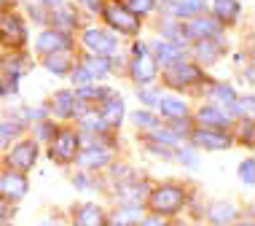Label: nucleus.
Wrapping results in <instances>:
<instances>
[{
    "label": "nucleus",
    "instance_id": "f257e3e1",
    "mask_svg": "<svg viewBox=\"0 0 255 226\" xmlns=\"http://www.w3.org/2000/svg\"><path fill=\"white\" fill-rule=\"evenodd\" d=\"M132 78L137 84H150L156 78V59L148 54L145 43H134V59H132Z\"/></svg>",
    "mask_w": 255,
    "mask_h": 226
},
{
    "label": "nucleus",
    "instance_id": "f03ea898",
    "mask_svg": "<svg viewBox=\"0 0 255 226\" xmlns=\"http://www.w3.org/2000/svg\"><path fill=\"white\" fill-rule=\"evenodd\" d=\"M183 202H185V197L177 186H161L150 197V205H153L158 213H177L183 208Z\"/></svg>",
    "mask_w": 255,
    "mask_h": 226
},
{
    "label": "nucleus",
    "instance_id": "7ed1b4c3",
    "mask_svg": "<svg viewBox=\"0 0 255 226\" xmlns=\"http://www.w3.org/2000/svg\"><path fill=\"white\" fill-rule=\"evenodd\" d=\"M105 19L119 32H129V35H134V32L140 30V19H137L134 13H129L121 3H110L108 8H105Z\"/></svg>",
    "mask_w": 255,
    "mask_h": 226
},
{
    "label": "nucleus",
    "instance_id": "20e7f679",
    "mask_svg": "<svg viewBox=\"0 0 255 226\" xmlns=\"http://www.w3.org/2000/svg\"><path fill=\"white\" fill-rule=\"evenodd\" d=\"M0 194L5 200H22L27 194V178L22 173H16V170H5L0 175Z\"/></svg>",
    "mask_w": 255,
    "mask_h": 226
},
{
    "label": "nucleus",
    "instance_id": "39448f33",
    "mask_svg": "<svg viewBox=\"0 0 255 226\" xmlns=\"http://www.w3.org/2000/svg\"><path fill=\"white\" fill-rule=\"evenodd\" d=\"M75 148H78V135L75 132H59L51 140V156L57 162H73L75 159Z\"/></svg>",
    "mask_w": 255,
    "mask_h": 226
},
{
    "label": "nucleus",
    "instance_id": "423d86ee",
    "mask_svg": "<svg viewBox=\"0 0 255 226\" xmlns=\"http://www.w3.org/2000/svg\"><path fill=\"white\" fill-rule=\"evenodd\" d=\"M0 38L8 40L13 46H22L27 40V30H24L22 19L13 16V13H3V16H0Z\"/></svg>",
    "mask_w": 255,
    "mask_h": 226
},
{
    "label": "nucleus",
    "instance_id": "0eeeda50",
    "mask_svg": "<svg viewBox=\"0 0 255 226\" xmlns=\"http://www.w3.org/2000/svg\"><path fill=\"white\" fill-rule=\"evenodd\" d=\"M38 156V146L32 140H22L19 146H13V151L8 154V164L13 170H30L35 164Z\"/></svg>",
    "mask_w": 255,
    "mask_h": 226
},
{
    "label": "nucleus",
    "instance_id": "6e6552de",
    "mask_svg": "<svg viewBox=\"0 0 255 226\" xmlns=\"http://www.w3.org/2000/svg\"><path fill=\"white\" fill-rule=\"evenodd\" d=\"M84 43H86L92 51H97L100 57L116 49V38L110 35V32H105V30H94V27L84 32Z\"/></svg>",
    "mask_w": 255,
    "mask_h": 226
},
{
    "label": "nucleus",
    "instance_id": "1a4fd4ad",
    "mask_svg": "<svg viewBox=\"0 0 255 226\" xmlns=\"http://www.w3.org/2000/svg\"><path fill=\"white\" fill-rule=\"evenodd\" d=\"M167 78H169L172 86H183V84H191V81H199L202 73H199L194 65H188V62H175L167 70Z\"/></svg>",
    "mask_w": 255,
    "mask_h": 226
},
{
    "label": "nucleus",
    "instance_id": "9d476101",
    "mask_svg": "<svg viewBox=\"0 0 255 226\" xmlns=\"http://www.w3.org/2000/svg\"><path fill=\"white\" fill-rule=\"evenodd\" d=\"M191 140H194L196 146H202V148H210V151H223V148L231 146V140L226 138V135L210 132V129H199V132L191 135Z\"/></svg>",
    "mask_w": 255,
    "mask_h": 226
},
{
    "label": "nucleus",
    "instance_id": "9b49d317",
    "mask_svg": "<svg viewBox=\"0 0 255 226\" xmlns=\"http://www.w3.org/2000/svg\"><path fill=\"white\" fill-rule=\"evenodd\" d=\"M185 32L194 38H218L220 35V24L215 22V19H204V16H196L194 22H191L188 27H185Z\"/></svg>",
    "mask_w": 255,
    "mask_h": 226
},
{
    "label": "nucleus",
    "instance_id": "f8f14e48",
    "mask_svg": "<svg viewBox=\"0 0 255 226\" xmlns=\"http://www.w3.org/2000/svg\"><path fill=\"white\" fill-rule=\"evenodd\" d=\"M100 119H102V124H105V127H119L121 119H124V102H121V97H110V100L102 102Z\"/></svg>",
    "mask_w": 255,
    "mask_h": 226
},
{
    "label": "nucleus",
    "instance_id": "ddd939ff",
    "mask_svg": "<svg viewBox=\"0 0 255 226\" xmlns=\"http://www.w3.org/2000/svg\"><path fill=\"white\" fill-rule=\"evenodd\" d=\"M67 35L65 32H59V30H46L43 35L38 38V51H46V54H54V51H62V49H67Z\"/></svg>",
    "mask_w": 255,
    "mask_h": 226
},
{
    "label": "nucleus",
    "instance_id": "4468645a",
    "mask_svg": "<svg viewBox=\"0 0 255 226\" xmlns=\"http://www.w3.org/2000/svg\"><path fill=\"white\" fill-rule=\"evenodd\" d=\"M73 224L75 226H102L105 224V213H102L97 205H84V208L75 213Z\"/></svg>",
    "mask_w": 255,
    "mask_h": 226
},
{
    "label": "nucleus",
    "instance_id": "2eb2a0df",
    "mask_svg": "<svg viewBox=\"0 0 255 226\" xmlns=\"http://www.w3.org/2000/svg\"><path fill=\"white\" fill-rule=\"evenodd\" d=\"M153 51H156V59H161V62H167V65L183 62V49L177 43H164V40H156Z\"/></svg>",
    "mask_w": 255,
    "mask_h": 226
},
{
    "label": "nucleus",
    "instance_id": "dca6fc26",
    "mask_svg": "<svg viewBox=\"0 0 255 226\" xmlns=\"http://www.w3.org/2000/svg\"><path fill=\"white\" fill-rule=\"evenodd\" d=\"M202 8H204V0H177V3H169L172 16H196Z\"/></svg>",
    "mask_w": 255,
    "mask_h": 226
},
{
    "label": "nucleus",
    "instance_id": "f3484780",
    "mask_svg": "<svg viewBox=\"0 0 255 226\" xmlns=\"http://www.w3.org/2000/svg\"><path fill=\"white\" fill-rule=\"evenodd\" d=\"M108 159H110L108 151H102V148H89V151H84V154L78 156V164H81V167H100V164H105Z\"/></svg>",
    "mask_w": 255,
    "mask_h": 226
},
{
    "label": "nucleus",
    "instance_id": "a211bd4d",
    "mask_svg": "<svg viewBox=\"0 0 255 226\" xmlns=\"http://www.w3.org/2000/svg\"><path fill=\"white\" fill-rule=\"evenodd\" d=\"M54 113L57 116H73L75 113V94L73 92H59L54 97Z\"/></svg>",
    "mask_w": 255,
    "mask_h": 226
},
{
    "label": "nucleus",
    "instance_id": "6ab92c4d",
    "mask_svg": "<svg viewBox=\"0 0 255 226\" xmlns=\"http://www.w3.org/2000/svg\"><path fill=\"white\" fill-rule=\"evenodd\" d=\"M81 67H86L89 75H92V78H97V75H105L110 70V62H108L105 57H100V54H97V57H86Z\"/></svg>",
    "mask_w": 255,
    "mask_h": 226
},
{
    "label": "nucleus",
    "instance_id": "aec40b11",
    "mask_svg": "<svg viewBox=\"0 0 255 226\" xmlns=\"http://www.w3.org/2000/svg\"><path fill=\"white\" fill-rule=\"evenodd\" d=\"M199 121H202V124H212V127H218V129L229 124V119H226L218 108H202V111H199Z\"/></svg>",
    "mask_w": 255,
    "mask_h": 226
},
{
    "label": "nucleus",
    "instance_id": "412c9836",
    "mask_svg": "<svg viewBox=\"0 0 255 226\" xmlns=\"http://www.w3.org/2000/svg\"><path fill=\"white\" fill-rule=\"evenodd\" d=\"M46 67H49L51 73H67L70 70V57H67L65 51H54V54H49V59H46Z\"/></svg>",
    "mask_w": 255,
    "mask_h": 226
},
{
    "label": "nucleus",
    "instance_id": "4be33fe9",
    "mask_svg": "<svg viewBox=\"0 0 255 226\" xmlns=\"http://www.w3.org/2000/svg\"><path fill=\"white\" fill-rule=\"evenodd\" d=\"M215 16H220V19H237L239 16V3H237V0H215Z\"/></svg>",
    "mask_w": 255,
    "mask_h": 226
},
{
    "label": "nucleus",
    "instance_id": "5701e85b",
    "mask_svg": "<svg viewBox=\"0 0 255 226\" xmlns=\"http://www.w3.org/2000/svg\"><path fill=\"white\" fill-rule=\"evenodd\" d=\"M158 105H161V113L172 116V119H180V116H185V113H188V108H185V102L175 100V97H167V100H161Z\"/></svg>",
    "mask_w": 255,
    "mask_h": 226
},
{
    "label": "nucleus",
    "instance_id": "b1692460",
    "mask_svg": "<svg viewBox=\"0 0 255 226\" xmlns=\"http://www.w3.org/2000/svg\"><path fill=\"white\" fill-rule=\"evenodd\" d=\"M234 216H237V210H234L231 205H215V208L210 210V218L215 224H231Z\"/></svg>",
    "mask_w": 255,
    "mask_h": 226
},
{
    "label": "nucleus",
    "instance_id": "393cba45",
    "mask_svg": "<svg viewBox=\"0 0 255 226\" xmlns=\"http://www.w3.org/2000/svg\"><path fill=\"white\" fill-rule=\"evenodd\" d=\"M196 54L204 59V62H212V59L218 57V46H215V40H212V38H202V40H199V46H196Z\"/></svg>",
    "mask_w": 255,
    "mask_h": 226
},
{
    "label": "nucleus",
    "instance_id": "a878e982",
    "mask_svg": "<svg viewBox=\"0 0 255 226\" xmlns=\"http://www.w3.org/2000/svg\"><path fill=\"white\" fill-rule=\"evenodd\" d=\"M212 97L218 102H226V105H234V102H237V94H234V89L229 84H215L212 86Z\"/></svg>",
    "mask_w": 255,
    "mask_h": 226
},
{
    "label": "nucleus",
    "instance_id": "bb28decb",
    "mask_svg": "<svg viewBox=\"0 0 255 226\" xmlns=\"http://www.w3.org/2000/svg\"><path fill=\"white\" fill-rule=\"evenodd\" d=\"M140 218V205H129V208H124L116 213V224L119 226H129L132 221H137Z\"/></svg>",
    "mask_w": 255,
    "mask_h": 226
},
{
    "label": "nucleus",
    "instance_id": "cd10ccee",
    "mask_svg": "<svg viewBox=\"0 0 255 226\" xmlns=\"http://www.w3.org/2000/svg\"><path fill=\"white\" fill-rule=\"evenodd\" d=\"M127 5H129V13H134V16H142V13H148V11H153V0H127Z\"/></svg>",
    "mask_w": 255,
    "mask_h": 226
},
{
    "label": "nucleus",
    "instance_id": "c85d7f7f",
    "mask_svg": "<svg viewBox=\"0 0 255 226\" xmlns=\"http://www.w3.org/2000/svg\"><path fill=\"white\" fill-rule=\"evenodd\" d=\"M121 200H132V202H142V197H145V186H124L119 191Z\"/></svg>",
    "mask_w": 255,
    "mask_h": 226
},
{
    "label": "nucleus",
    "instance_id": "c756f323",
    "mask_svg": "<svg viewBox=\"0 0 255 226\" xmlns=\"http://www.w3.org/2000/svg\"><path fill=\"white\" fill-rule=\"evenodd\" d=\"M132 121L137 127H156V116L153 113H145V111H137L132 116Z\"/></svg>",
    "mask_w": 255,
    "mask_h": 226
},
{
    "label": "nucleus",
    "instance_id": "7c9ffc66",
    "mask_svg": "<svg viewBox=\"0 0 255 226\" xmlns=\"http://www.w3.org/2000/svg\"><path fill=\"white\" fill-rule=\"evenodd\" d=\"M105 94H108V89H94V86L78 89V97H84V100H100V97H105Z\"/></svg>",
    "mask_w": 255,
    "mask_h": 226
},
{
    "label": "nucleus",
    "instance_id": "2f4dec72",
    "mask_svg": "<svg viewBox=\"0 0 255 226\" xmlns=\"http://www.w3.org/2000/svg\"><path fill=\"white\" fill-rule=\"evenodd\" d=\"M73 81H75V86H78V89H84V86H89V84H92V75H89V70H86V67H78V70H75L73 73Z\"/></svg>",
    "mask_w": 255,
    "mask_h": 226
},
{
    "label": "nucleus",
    "instance_id": "473e14b6",
    "mask_svg": "<svg viewBox=\"0 0 255 226\" xmlns=\"http://www.w3.org/2000/svg\"><path fill=\"white\" fill-rule=\"evenodd\" d=\"M253 167H255V164H253V159H247V162L242 164V167H239V178H242V181L247 183V186H253V181H255V175H253Z\"/></svg>",
    "mask_w": 255,
    "mask_h": 226
},
{
    "label": "nucleus",
    "instance_id": "72a5a7b5",
    "mask_svg": "<svg viewBox=\"0 0 255 226\" xmlns=\"http://www.w3.org/2000/svg\"><path fill=\"white\" fill-rule=\"evenodd\" d=\"M19 132V127H11V124H0V148L8 146V140L13 138V135Z\"/></svg>",
    "mask_w": 255,
    "mask_h": 226
},
{
    "label": "nucleus",
    "instance_id": "f704fd0d",
    "mask_svg": "<svg viewBox=\"0 0 255 226\" xmlns=\"http://www.w3.org/2000/svg\"><path fill=\"white\" fill-rule=\"evenodd\" d=\"M57 24L62 27V30H67V27L75 24V19L70 16V13H57ZM62 30H59V32H62Z\"/></svg>",
    "mask_w": 255,
    "mask_h": 226
},
{
    "label": "nucleus",
    "instance_id": "c9c22d12",
    "mask_svg": "<svg viewBox=\"0 0 255 226\" xmlns=\"http://www.w3.org/2000/svg\"><path fill=\"white\" fill-rule=\"evenodd\" d=\"M140 100L148 102V105H158V94L150 92V89H145V92H140Z\"/></svg>",
    "mask_w": 255,
    "mask_h": 226
},
{
    "label": "nucleus",
    "instance_id": "e433bc0d",
    "mask_svg": "<svg viewBox=\"0 0 255 226\" xmlns=\"http://www.w3.org/2000/svg\"><path fill=\"white\" fill-rule=\"evenodd\" d=\"M137 226H164L161 218H145V221H140Z\"/></svg>",
    "mask_w": 255,
    "mask_h": 226
},
{
    "label": "nucleus",
    "instance_id": "4c0bfd02",
    "mask_svg": "<svg viewBox=\"0 0 255 226\" xmlns=\"http://www.w3.org/2000/svg\"><path fill=\"white\" fill-rule=\"evenodd\" d=\"M180 159H183V162H188V164H196V156H194V154H188V151H180Z\"/></svg>",
    "mask_w": 255,
    "mask_h": 226
},
{
    "label": "nucleus",
    "instance_id": "58836bf2",
    "mask_svg": "<svg viewBox=\"0 0 255 226\" xmlns=\"http://www.w3.org/2000/svg\"><path fill=\"white\" fill-rule=\"evenodd\" d=\"M237 108H239V111H247V113H250V111H253V100H242Z\"/></svg>",
    "mask_w": 255,
    "mask_h": 226
},
{
    "label": "nucleus",
    "instance_id": "ea45409f",
    "mask_svg": "<svg viewBox=\"0 0 255 226\" xmlns=\"http://www.w3.org/2000/svg\"><path fill=\"white\" fill-rule=\"evenodd\" d=\"M84 3H86L92 11H100V8H102V3H100V0H84Z\"/></svg>",
    "mask_w": 255,
    "mask_h": 226
},
{
    "label": "nucleus",
    "instance_id": "a19ab883",
    "mask_svg": "<svg viewBox=\"0 0 255 226\" xmlns=\"http://www.w3.org/2000/svg\"><path fill=\"white\" fill-rule=\"evenodd\" d=\"M49 135H51V127L43 121V124H40V138H49Z\"/></svg>",
    "mask_w": 255,
    "mask_h": 226
},
{
    "label": "nucleus",
    "instance_id": "79ce46f5",
    "mask_svg": "<svg viewBox=\"0 0 255 226\" xmlns=\"http://www.w3.org/2000/svg\"><path fill=\"white\" fill-rule=\"evenodd\" d=\"M43 3H49V5H59L62 0H43Z\"/></svg>",
    "mask_w": 255,
    "mask_h": 226
},
{
    "label": "nucleus",
    "instance_id": "37998d69",
    "mask_svg": "<svg viewBox=\"0 0 255 226\" xmlns=\"http://www.w3.org/2000/svg\"><path fill=\"white\" fill-rule=\"evenodd\" d=\"M234 226H253V224H234Z\"/></svg>",
    "mask_w": 255,
    "mask_h": 226
},
{
    "label": "nucleus",
    "instance_id": "c03bdc74",
    "mask_svg": "<svg viewBox=\"0 0 255 226\" xmlns=\"http://www.w3.org/2000/svg\"><path fill=\"white\" fill-rule=\"evenodd\" d=\"M0 3H3V0H0Z\"/></svg>",
    "mask_w": 255,
    "mask_h": 226
}]
</instances>
